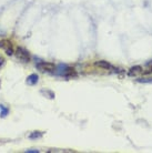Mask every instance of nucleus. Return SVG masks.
I'll use <instances>...</instances> for the list:
<instances>
[{
	"instance_id": "20e7f679",
	"label": "nucleus",
	"mask_w": 152,
	"mask_h": 153,
	"mask_svg": "<svg viewBox=\"0 0 152 153\" xmlns=\"http://www.w3.org/2000/svg\"><path fill=\"white\" fill-rule=\"evenodd\" d=\"M0 48L6 51L8 56H12L13 54V49H12V43L9 40H1L0 41Z\"/></svg>"
},
{
	"instance_id": "423d86ee",
	"label": "nucleus",
	"mask_w": 152,
	"mask_h": 153,
	"mask_svg": "<svg viewBox=\"0 0 152 153\" xmlns=\"http://www.w3.org/2000/svg\"><path fill=\"white\" fill-rule=\"evenodd\" d=\"M142 72V67L141 65H134V67H131L128 71V74L130 76H137L139 73Z\"/></svg>"
},
{
	"instance_id": "1a4fd4ad",
	"label": "nucleus",
	"mask_w": 152,
	"mask_h": 153,
	"mask_svg": "<svg viewBox=\"0 0 152 153\" xmlns=\"http://www.w3.org/2000/svg\"><path fill=\"white\" fill-rule=\"evenodd\" d=\"M43 135V132H40V131H34L31 134H29V139H40L42 138Z\"/></svg>"
},
{
	"instance_id": "9d476101",
	"label": "nucleus",
	"mask_w": 152,
	"mask_h": 153,
	"mask_svg": "<svg viewBox=\"0 0 152 153\" xmlns=\"http://www.w3.org/2000/svg\"><path fill=\"white\" fill-rule=\"evenodd\" d=\"M139 83H152V78H139L137 79Z\"/></svg>"
},
{
	"instance_id": "39448f33",
	"label": "nucleus",
	"mask_w": 152,
	"mask_h": 153,
	"mask_svg": "<svg viewBox=\"0 0 152 153\" xmlns=\"http://www.w3.org/2000/svg\"><path fill=\"white\" fill-rule=\"evenodd\" d=\"M97 67H99V68H102V69H106V70H114V67L113 65H111L110 63L108 61H104V60H100V61H97L95 63Z\"/></svg>"
},
{
	"instance_id": "f03ea898",
	"label": "nucleus",
	"mask_w": 152,
	"mask_h": 153,
	"mask_svg": "<svg viewBox=\"0 0 152 153\" xmlns=\"http://www.w3.org/2000/svg\"><path fill=\"white\" fill-rule=\"evenodd\" d=\"M16 56H17V58L19 59L20 61H22V62L30 61V53H29L25 48L18 47L17 50H16Z\"/></svg>"
},
{
	"instance_id": "0eeeda50",
	"label": "nucleus",
	"mask_w": 152,
	"mask_h": 153,
	"mask_svg": "<svg viewBox=\"0 0 152 153\" xmlns=\"http://www.w3.org/2000/svg\"><path fill=\"white\" fill-rule=\"evenodd\" d=\"M39 81V76L37 74H30V76L27 78V83L30 84V85H34V84H37Z\"/></svg>"
},
{
	"instance_id": "f257e3e1",
	"label": "nucleus",
	"mask_w": 152,
	"mask_h": 153,
	"mask_svg": "<svg viewBox=\"0 0 152 153\" xmlns=\"http://www.w3.org/2000/svg\"><path fill=\"white\" fill-rule=\"evenodd\" d=\"M57 71L60 76H63L66 78H72L77 76L76 70L71 67H68L67 65H59L57 67Z\"/></svg>"
},
{
	"instance_id": "9b49d317",
	"label": "nucleus",
	"mask_w": 152,
	"mask_h": 153,
	"mask_svg": "<svg viewBox=\"0 0 152 153\" xmlns=\"http://www.w3.org/2000/svg\"><path fill=\"white\" fill-rule=\"evenodd\" d=\"M27 153H38L39 150H27Z\"/></svg>"
},
{
	"instance_id": "f8f14e48",
	"label": "nucleus",
	"mask_w": 152,
	"mask_h": 153,
	"mask_svg": "<svg viewBox=\"0 0 152 153\" xmlns=\"http://www.w3.org/2000/svg\"><path fill=\"white\" fill-rule=\"evenodd\" d=\"M4 59H2V58H0V67H1V65H4Z\"/></svg>"
},
{
	"instance_id": "7ed1b4c3",
	"label": "nucleus",
	"mask_w": 152,
	"mask_h": 153,
	"mask_svg": "<svg viewBox=\"0 0 152 153\" xmlns=\"http://www.w3.org/2000/svg\"><path fill=\"white\" fill-rule=\"evenodd\" d=\"M37 68L42 72H53L57 70V67L51 62H39L37 63Z\"/></svg>"
},
{
	"instance_id": "6e6552de",
	"label": "nucleus",
	"mask_w": 152,
	"mask_h": 153,
	"mask_svg": "<svg viewBox=\"0 0 152 153\" xmlns=\"http://www.w3.org/2000/svg\"><path fill=\"white\" fill-rule=\"evenodd\" d=\"M9 113V109L4 107V104H0V118H6Z\"/></svg>"
}]
</instances>
